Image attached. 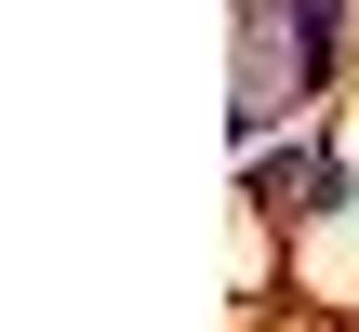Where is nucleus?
Here are the masks:
<instances>
[{
    "label": "nucleus",
    "instance_id": "1",
    "mask_svg": "<svg viewBox=\"0 0 359 332\" xmlns=\"http://www.w3.org/2000/svg\"><path fill=\"white\" fill-rule=\"evenodd\" d=\"M346 67V0H240V133L266 146L280 106H306Z\"/></svg>",
    "mask_w": 359,
    "mask_h": 332
},
{
    "label": "nucleus",
    "instance_id": "2",
    "mask_svg": "<svg viewBox=\"0 0 359 332\" xmlns=\"http://www.w3.org/2000/svg\"><path fill=\"white\" fill-rule=\"evenodd\" d=\"M253 200H293V213H333V200H346V173H333V146H253Z\"/></svg>",
    "mask_w": 359,
    "mask_h": 332
}]
</instances>
